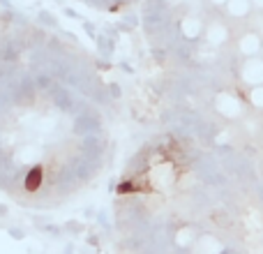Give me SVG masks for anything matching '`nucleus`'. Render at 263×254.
<instances>
[{
	"instance_id": "nucleus-1",
	"label": "nucleus",
	"mask_w": 263,
	"mask_h": 254,
	"mask_svg": "<svg viewBox=\"0 0 263 254\" xmlns=\"http://www.w3.org/2000/svg\"><path fill=\"white\" fill-rule=\"evenodd\" d=\"M111 150V95L90 56L35 23L0 32V192L58 208L102 176Z\"/></svg>"
},
{
	"instance_id": "nucleus-2",
	"label": "nucleus",
	"mask_w": 263,
	"mask_h": 254,
	"mask_svg": "<svg viewBox=\"0 0 263 254\" xmlns=\"http://www.w3.org/2000/svg\"><path fill=\"white\" fill-rule=\"evenodd\" d=\"M213 109L219 118L229 120V123H238L245 118V102L231 90H219L213 97Z\"/></svg>"
},
{
	"instance_id": "nucleus-3",
	"label": "nucleus",
	"mask_w": 263,
	"mask_h": 254,
	"mask_svg": "<svg viewBox=\"0 0 263 254\" xmlns=\"http://www.w3.org/2000/svg\"><path fill=\"white\" fill-rule=\"evenodd\" d=\"M203 42L210 49H222L231 42V26L222 16H208L203 19Z\"/></svg>"
},
{
	"instance_id": "nucleus-4",
	"label": "nucleus",
	"mask_w": 263,
	"mask_h": 254,
	"mask_svg": "<svg viewBox=\"0 0 263 254\" xmlns=\"http://www.w3.org/2000/svg\"><path fill=\"white\" fill-rule=\"evenodd\" d=\"M231 252L222 236H219L215 229H203L196 238L194 247H192V254H227Z\"/></svg>"
},
{
	"instance_id": "nucleus-5",
	"label": "nucleus",
	"mask_w": 263,
	"mask_h": 254,
	"mask_svg": "<svg viewBox=\"0 0 263 254\" xmlns=\"http://www.w3.org/2000/svg\"><path fill=\"white\" fill-rule=\"evenodd\" d=\"M236 53L245 58H259L263 53V35L259 30H242L240 35L236 37Z\"/></svg>"
},
{
	"instance_id": "nucleus-6",
	"label": "nucleus",
	"mask_w": 263,
	"mask_h": 254,
	"mask_svg": "<svg viewBox=\"0 0 263 254\" xmlns=\"http://www.w3.org/2000/svg\"><path fill=\"white\" fill-rule=\"evenodd\" d=\"M238 79L245 88L263 86V56L259 58H245L238 67Z\"/></svg>"
},
{
	"instance_id": "nucleus-7",
	"label": "nucleus",
	"mask_w": 263,
	"mask_h": 254,
	"mask_svg": "<svg viewBox=\"0 0 263 254\" xmlns=\"http://www.w3.org/2000/svg\"><path fill=\"white\" fill-rule=\"evenodd\" d=\"M222 12L233 21H242V19H247L254 12V7H252V0H227Z\"/></svg>"
},
{
	"instance_id": "nucleus-8",
	"label": "nucleus",
	"mask_w": 263,
	"mask_h": 254,
	"mask_svg": "<svg viewBox=\"0 0 263 254\" xmlns=\"http://www.w3.org/2000/svg\"><path fill=\"white\" fill-rule=\"evenodd\" d=\"M79 3L88 5V7L97 9V12H118L123 7H129L134 0H79Z\"/></svg>"
},
{
	"instance_id": "nucleus-9",
	"label": "nucleus",
	"mask_w": 263,
	"mask_h": 254,
	"mask_svg": "<svg viewBox=\"0 0 263 254\" xmlns=\"http://www.w3.org/2000/svg\"><path fill=\"white\" fill-rule=\"evenodd\" d=\"M247 106H252L254 111L263 114V86L259 88H247Z\"/></svg>"
},
{
	"instance_id": "nucleus-10",
	"label": "nucleus",
	"mask_w": 263,
	"mask_h": 254,
	"mask_svg": "<svg viewBox=\"0 0 263 254\" xmlns=\"http://www.w3.org/2000/svg\"><path fill=\"white\" fill-rule=\"evenodd\" d=\"M201 3L205 5V7H213V9H224V5H227V0H201Z\"/></svg>"
},
{
	"instance_id": "nucleus-11",
	"label": "nucleus",
	"mask_w": 263,
	"mask_h": 254,
	"mask_svg": "<svg viewBox=\"0 0 263 254\" xmlns=\"http://www.w3.org/2000/svg\"><path fill=\"white\" fill-rule=\"evenodd\" d=\"M252 7H254L256 12H263V0H252Z\"/></svg>"
},
{
	"instance_id": "nucleus-12",
	"label": "nucleus",
	"mask_w": 263,
	"mask_h": 254,
	"mask_svg": "<svg viewBox=\"0 0 263 254\" xmlns=\"http://www.w3.org/2000/svg\"><path fill=\"white\" fill-rule=\"evenodd\" d=\"M259 143H261V150H263V130H261V134H259Z\"/></svg>"
},
{
	"instance_id": "nucleus-13",
	"label": "nucleus",
	"mask_w": 263,
	"mask_h": 254,
	"mask_svg": "<svg viewBox=\"0 0 263 254\" xmlns=\"http://www.w3.org/2000/svg\"><path fill=\"white\" fill-rule=\"evenodd\" d=\"M261 56H263V53H261Z\"/></svg>"
}]
</instances>
